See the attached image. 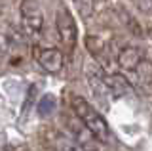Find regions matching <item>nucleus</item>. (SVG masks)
Listing matches in <instances>:
<instances>
[{"label":"nucleus","mask_w":152,"mask_h":151,"mask_svg":"<svg viewBox=\"0 0 152 151\" xmlns=\"http://www.w3.org/2000/svg\"><path fill=\"white\" fill-rule=\"evenodd\" d=\"M86 46H88L89 54H91L93 58H97V59L104 58V56H107V52H108V44L103 38H99V36L88 35V36H86Z\"/></svg>","instance_id":"obj_11"},{"label":"nucleus","mask_w":152,"mask_h":151,"mask_svg":"<svg viewBox=\"0 0 152 151\" xmlns=\"http://www.w3.org/2000/svg\"><path fill=\"white\" fill-rule=\"evenodd\" d=\"M104 84H107L108 94L114 98H124V96H129L133 92V84L129 82V78L120 75V73L104 75Z\"/></svg>","instance_id":"obj_8"},{"label":"nucleus","mask_w":152,"mask_h":151,"mask_svg":"<svg viewBox=\"0 0 152 151\" xmlns=\"http://www.w3.org/2000/svg\"><path fill=\"white\" fill-rule=\"evenodd\" d=\"M65 128H66V136L82 151H101V144L93 138L91 132L76 117H65Z\"/></svg>","instance_id":"obj_3"},{"label":"nucleus","mask_w":152,"mask_h":151,"mask_svg":"<svg viewBox=\"0 0 152 151\" xmlns=\"http://www.w3.org/2000/svg\"><path fill=\"white\" fill-rule=\"evenodd\" d=\"M133 75H135L137 86H139L142 92H146V94H150V96H152V61H148V59L145 58L135 67Z\"/></svg>","instance_id":"obj_9"},{"label":"nucleus","mask_w":152,"mask_h":151,"mask_svg":"<svg viewBox=\"0 0 152 151\" xmlns=\"http://www.w3.org/2000/svg\"><path fill=\"white\" fill-rule=\"evenodd\" d=\"M74 6L80 10L82 16H89L91 13V8H93V0H72Z\"/></svg>","instance_id":"obj_12"},{"label":"nucleus","mask_w":152,"mask_h":151,"mask_svg":"<svg viewBox=\"0 0 152 151\" xmlns=\"http://www.w3.org/2000/svg\"><path fill=\"white\" fill-rule=\"evenodd\" d=\"M19 16H21L23 31L28 36H38L44 29V12L38 0H21L19 2Z\"/></svg>","instance_id":"obj_2"},{"label":"nucleus","mask_w":152,"mask_h":151,"mask_svg":"<svg viewBox=\"0 0 152 151\" xmlns=\"http://www.w3.org/2000/svg\"><path fill=\"white\" fill-rule=\"evenodd\" d=\"M36 61L44 71L55 75V73L63 71L65 56H63V52L57 50V48H42V50L36 52Z\"/></svg>","instance_id":"obj_6"},{"label":"nucleus","mask_w":152,"mask_h":151,"mask_svg":"<svg viewBox=\"0 0 152 151\" xmlns=\"http://www.w3.org/2000/svg\"><path fill=\"white\" fill-rule=\"evenodd\" d=\"M55 29H57V36H59L61 44L65 46V50H72L76 46V38H78V27L76 21L66 8H61L55 13Z\"/></svg>","instance_id":"obj_4"},{"label":"nucleus","mask_w":152,"mask_h":151,"mask_svg":"<svg viewBox=\"0 0 152 151\" xmlns=\"http://www.w3.org/2000/svg\"><path fill=\"white\" fill-rule=\"evenodd\" d=\"M150 2H152V0H150Z\"/></svg>","instance_id":"obj_13"},{"label":"nucleus","mask_w":152,"mask_h":151,"mask_svg":"<svg viewBox=\"0 0 152 151\" xmlns=\"http://www.w3.org/2000/svg\"><path fill=\"white\" fill-rule=\"evenodd\" d=\"M104 71L99 63H95L93 59H89L86 63V81H88V86L91 88V92L95 94L99 101H107V98L110 96L107 90V84H104Z\"/></svg>","instance_id":"obj_5"},{"label":"nucleus","mask_w":152,"mask_h":151,"mask_svg":"<svg viewBox=\"0 0 152 151\" xmlns=\"http://www.w3.org/2000/svg\"><path fill=\"white\" fill-rule=\"evenodd\" d=\"M142 59H145L142 52L133 44H127V46H124V48H120L118 50V56H116V63L120 65V69L127 71V73H133L135 67Z\"/></svg>","instance_id":"obj_7"},{"label":"nucleus","mask_w":152,"mask_h":151,"mask_svg":"<svg viewBox=\"0 0 152 151\" xmlns=\"http://www.w3.org/2000/svg\"><path fill=\"white\" fill-rule=\"evenodd\" d=\"M48 141H50V145H51L53 151H82L69 136L63 134V132H50Z\"/></svg>","instance_id":"obj_10"},{"label":"nucleus","mask_w":152,"mask_h":151,"mask_svg":"<svg viewBox=\"0 0 152 151\" xmlns=\"http://www.w3.org/2000/svg\"><path fill=\"white\" fill-rule=\"evenodd\" d=\"M70 105H72L74 117L91 132V136L99 144H108L110 141L112 134H110V128H108V122L97 111V107L91 105L82 96H70Z\"/></svg>","instance_id":"obj_1"}]
</instances>
